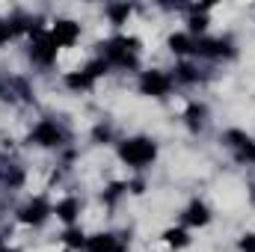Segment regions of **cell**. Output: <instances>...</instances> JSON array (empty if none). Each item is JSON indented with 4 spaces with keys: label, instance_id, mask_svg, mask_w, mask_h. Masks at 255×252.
<instances>
[{
    "label": "cell",
    "instance_id": "obj_14",
    "mask_svg": "<svg viewBox=\"0 0 255 252\" xmlns=\"http://www.w3.org/2000/svg\"><path fill=\"white\" fill-rule=\"evenodd\" d=\"M169 48H172V54H190L193 39L187 33H175V36H169Z\"/></svg>",
    "mask_w": 255,
    "mask_h": 252
},
{
    "label": "cell",
    "instance_id": "obj_17",
    "mask_svg": "<svg viewBox=\"0 0 255 252\" xmlns=\"http://www.w3.org/2000/svg\"><path fill=\"white\" fill-rule=\"evenodd\" d=\"M63 241L68 247H74V250H86V235L83 232H77V229H68L63 235Z\"/></svg>",
    "mask_w": 255,
    "mask_h": 252
},
{
    "label": "cell",
    "instance_id": "obj_21",
    "mask_svg": "<svg viewBox=\"0 0 255 252\" xmlns=\"http://www.w3.org/2000/svg\"><path fill=\"white\" fill-rule=\"evenodd\" d=\"M12 36H15L12 24H9V21H0V45H6V42H9Z\"/></svg>",
    "mask_w": 255,
    "mask_h": 252
},
{
    "label": "cell",
    "instance_id": "obj_24",
    "mask_svg": "<svg viewBox=\"0 0 255 252\" xmlns=\"http://www.w3.org/2000/svg\"><path fill=\"white\" fill-rule=\"evenodd\" d=\"M107 136H110L107 127H95V139H107Z\"/></svg>",
    "mask_w": 255,
    "mask_h": 252
},
{
    "label": "cell",
    "instance_id": "obj_18",
    "mask_svg": "<svg viewBox=\"0 0 255 252\" xmlns=\"http://www.w3.org/2000/svg\"><path fill=\"white\" fill-rule=\"evenodd\" d=\"M202 116H205V107H199V104H190L187 107V125H190V130H199L202 127Z\"/></svg>",
    "mask_w": 255,
    "mask_h": 252
},
{
    "label": "cell",
    "instance_id": "obj_26",
    "mask_svg": "<svg viewBox=\"0 0 255 252\" xmlns=\"http://www.w3.org/2000/svg\"><path fill=\"white\" fill-rule=\"evenodd\" d=\"M0 95H3V86H0Z\"/></svg>",
    "mask_w": 255,
    "mask_h": 252
},
{
    "label": "cell",
    "instance_id": "obj_7",
    "mask_svg": "<svg viewBox=\"0 0 255 252\" xmlns=\"http://www.w3.org/2000/svg\"><path fill=\"white\" fill-rule=\"evenodd\" d=\"M193 51L202 54V57H211V60H220V57H232V45L226 39H199L193 42Z\"/></svg>",
    "mask_w": 255,
    "mask_h": 252
},
{
    "label": "cell",
    "instance_id": "obj_23",
    "mask_svg": "<svg viewBox=\"0 0 255 252\" xmlns=\"http://www.w3.org/2000/svg\"><path fill=\"white\" fill-rule=\"evenodd\" d=\"M241 250L244 252H255V235H244V238H241Z\"/></svg>",
    "mask_w": 255,
    "mask_h": 252
},
{
    "label": "cell",
    "instance_id": "obj_9",
    "mask_svg": "<svg viewBox=\"0 0 255 252\" xmlns=\"http://www.w3.org/2000/svg\"><path fill=\"white\" fill-rule=\"evenodd\" d=\"M226 139H229V145L238 151V157L241 160H253L255 157V142L250 133H244V130H229L226 133Z\"/></svg>",
    "mask_w": 255,
    "mask_h": 252
},
{
    "label": "cell",
    "instance_id": "obj_1",
    "mask_svg": "<svg viewBox=\"0 0 255 252\" xmlns=\"http://www.w3.org/2000/svg\"><path fill=\"white\" fill-rule=\"evenodd\" d=\"M136 48H139V39H133V36H119V39H113V42L104 45V60L110 65L136 68Z\"/></svg>",
    "mask_w": 255,
    "mask_h": 252
},
{
    "label": "cell",
    "instance_id": "obj_16",
    "mask_svg": "<svg viewBox=\"0 0 255 252\" xmlns=\"http://www.w3.org/2000/svg\"><path fill=\"white\" fill-rule=\"evenodd\" d=\"M107 15H110V21H113V24H125L128 15H130V6H128V3H116V6H110V9H107Z\"/></svg>",
    "mask_w": 255,
    "mask_h": 252
},
{
    "label": "cell",
    "instance_id": "obj_20",
    "mask_svg": "<svg viewBox=\"0 0 255 252\" xmlns=\"http://www.w3.org/2000/svg\"><path fill=\"white\" fill-rule=\"evenodd\" d=\"M175 71H178V80H184V83H193V80H199V74H196V68H193V65H178V68H175Z\"/></svg>",
    "mask_w": 255,
    "mask_h": 252
},
{
    "label": "cell",
    "instance_id": "obj_2",
    "mask_svg": "<svg viewBox=\"0 0 255 252\" xmlns=\"http://www.w3.org/2000/svg\"><path fill=\"white\" fill-rule=\"evenodd\" d=\"M119 154H122V160H125L128 166L142 169L145 163H151V160H154L157 145H154L151 139H145V136H133V139H125V142H122Z\"/></svg>",
    "mask_w": 255,
    "mask_h": 252
},
{
    "label": "cell",
    "instance_id": "obj_10",
    "mask_svg": "<svg viewBox=\"0 0 255 252\" xmlns=\"http://www.w3.org/2000/svg\"><path fill=\"white\" fill-rule=\"evenodd\" d=\"M86 250L89 252H125V247L119 244L116 235H92L86 241Z\"/></svg>",
    "mask_w": 255,
    "mask_h": 252
},
{
    "label": "cell",
    "instance_id": "obj_6",
    "mask_svg": "<svg viewBox=\"0 0 255 252\" xmlns=\"http://www.w3.org/2000/svg\"><path fill=\"white\" fill-rule=\"evenodd\" d=\"M77 36H80V27H77L74 21H68V18L57 21V24L51 27V39H54L57 48H71V45L77 42Z\"/></svg>",
    "mask_w": 255,
    "mask_h": 252
},
{
    "label": "cell",
    "instance_id": "obj_25",
    "mask_svg": "<svg viewBox=\"0 0 255 252\" xmlns=\"http://www.w3.org/2000/svg\"><path fill=\"white\" fill-rule=\"evenodd\" d=\"M0 252H15V250H0Z\"/></svg>",
    "mask_w": 255,
    "mask_h": 252
},
{
    "label": "cell",
    "instance_id": "obj_27",
    "mask_svg": "<svg viewBox=\"0 0 255 252\" xmlns=\"http://www.w3.org/2000/svg\"><path fill=\"white\" fill-rule=\"evenodd\" d=\"M253 160H255V157H253Z\"/></svg>",
    "mask_w": 255,
    "mask_h": 252
},
{
    "label": "cell",
    "instance_id": "obj_4",
    "mask_svg": "<svg viewBox=\"0 0 255 252\" xmlns=\"http://www.w3.org/2000/svg\"><path fill=\"white\" fill-rule=\"evenodd\" d=\"M30 57H33L36 63H42V65H51L54 60H57V45H54L51 33H36L33 48H30Z\"/></svg>",
    "mask_w": 255,
    "mask_h": 252
},
{
    "label": "cell",
    "instance_id": "obj_5",
    "mask_svg": "<svg viewBox=\"0 0 255 252\" xmlns=\"http://www.w3.org/2000/svg\"><path fill=\"white\" fill-rule=\"evenodd\" d=\"M30 142H36V145H45V148H54V145H60L63 142V130L54 125V122H39L36 130L30 133Z\"/></svg>",
    "mask_w": 255,
    "mask_h": 252
},
{
    "label": "cell",
    "instance_id": "obj_11",
    "mask_svg": "<svg viewBox=\"0 0 255 252\" xmlns=\"http://www.w3.org/2000/svg\"><path fill=\"white\" fill-rule=\"evenodd\" d=\"M77 214H80V202H77V199H63V202L57 205V217H60L63 223H74Z\"/></svg>",
    "mask_w": 255,
    "mask_h": 252
},
{
    "label": "cell",
    "instance_id": "obj_22",
    "mask_svg": "<svg viewBox=\"0 0 255 252\" xmlns=\"http://www.w3.org/2000/svg\"><path fill=\"white\" fill-rule=\"evenodd\" d=\"M205 27H208V18H205V15H193L190 18V30L193 33H202Z\"/></svg>",
    "mask_w": 255,
    "mask_h": 252
},
{
    "label": "cell",
    "instance_id": "obj_12",
    "mask_svg": "<svg viewBox=\"0 0 255 252\" xmlns=\"http://www.w3.org/2000/svg\"><path fill=\"white\" fill-rule=\"evenodd\" d=\"M184 220H187L190 226H205V223L211 220V214H208V208H205L202 202H193L190 208H187V214H184Z\"/></svg>",
    "mask_w": 255,
    "mask_h": 252
},
{
    "label": "cell",
    "instance_id": "obj_19",
    "mask_svg": "<svg viewBox=\"0 0 255 252\" xmlns=\"http://www.w3.org/2000/svg\"><path fill=\"white\" fill-rule=\"evenodd\" d=\"M107 68H110V63H107V60H92V63L86 65L83 71H86V74H89L92 80H98V77H101V74H104Z\"/></svg>",
    "mask_w": 255,
    "mask_h": 252
},
{
    "label": "cell",
    "instance_id": "obj_3",
    "mask_svg": "<svg viewBox=\"0 0 255 252\" xmlns=\"http://www.w3.org/2000/svg\"><path fill=\"white\" fill-rule=\"evenodd\" d=\"M139 89H142V95L163 98V95L172 89V77L163 74V71H145V74L139 77Z\"/></svg>",
    "mask_w": 255,
    "mask_h": 252
},
{
    "label": "cell",
    "instance_id": "obj_13",
    "mask_svg": "<svg viewBox=\"0 0 255 252\" xmlns=\"http://www.w3.org/2000/svg\"><path fill=\"white\" fill-rule=\"evenodd\" d=\"M95 80L86 74V71H71V74H65V86L68 89H89Z\"/></svg>",
    "mask_w": 255,
    "mask_h": 252
},
{
    "label": "cell",
    "instance_id": "obj_15",
    "mask_svg": "<svg viewBox=\"0 0 255 252\" xmlns=\"http://www.w3.org/2000/svg\"><path fill=\"white\" fill-rule=\"evenodd\" d=\"M163 241H166L169 247H175V250H181V247L190 244V238H187L184 229H166V232H163Z\"/></svg>",
    "mask_w": 255,
    "mask_h": 252
},
{
    "label": "cell",
    "instance_id": "obj_8",
    "mask_svg": "<svg viewBox=\"0 0 255 252\" xmlns=\"http://www.w3.org/2000/svg\"><path fill=\"white\" fill-rule=\"evenodd\" d=\"M48 214H51L48 202H45V199H33V202H27V205L18 211V220L27 223V226H42V223L48 220Z\"/></svg>",
    "mask_w": 255,
    "mask_h": 252
}]
</instances>
